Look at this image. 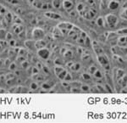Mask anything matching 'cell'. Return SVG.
Listing matches in <instances>:
<instances>
[{"mask_svg":"<svg viewBox=\"0 0 127 123\" xmlns=\"http://www.w3.org/2000/svg\"><path fill=\"white\" fill-rule=\"evenodd\" d=\"M105 22L109 27H115L118 23V18L113 14H108L105 16Z\"/></svg>","mask_w":127,"mask_h":123,"instance_id":"cell-1","label":"cell"},{"mask_svg":"<svg viewBox=\"0 0 127 123\" xmlns=\"http://www.w3.org/2000/svg\"><path fill=\"white\" fill-rule=\"evenodd\" d=\"M97 59H98L99 64L101 65L102 67H103L105 70H109L110 69V65H109V59H108L107 56L103 54H100L97 55Z\"/></svg>","mask_w":127,"mask_h":123,"instance_id":"cell-2","label":"cell"},{"mask_svg":"<svg viewBox=\"0 0 127 123\" xmlns=\"http://www.w3.org/2000/svg\"><path fill=\"white\" fill-rule=\"evenodd\" d=\"M37 55L38 57H40L42 59H48L50 56V51H49L48 48H47L46 47L45 48H42L37 49Z\"/></svg>","mask_w":127,"mask_h":123,"instance_id":"cell-3","label":"cell"},{"mask_svg":"<svg viewBox=\"0 0 127 123\" xmlns=\"http://www.w3.org/2000/svg\"><path fill=\"white\" fill-rule=\"evenodd\" d=\"M45 37V32L41 28H35L34 30L32 31V38H34L35 40H40L42 39Z\"/></svg>","mask_w":127,"mask_h":123,"instance_id":"cell-4","label":"cell"},{"mask_svg":"<svg viewBox=\"0 0 127 123\" xmlns=\"http://www.w3.org/2000/svg\"><path fill=\"white\" fill-rule=\"evenodd\" d=\"M58 27H59V29H65V30L70 31V30H72L74 26L72 25L71 23H70V22L63 21V22H60V23L58 25Z\"/></svg>","mask_w":127,"mask_h":123,"instance_id":"cell-5","label":"cell"},{"mask_svg":"<svg viewBox=\"0 0 127 123\" xmlns=\"http://www.w3.org/2000/svg\"><path fill=\"white\" fill-rule=\"evenodd\" d=\"M63 6H64L65 10L70 12V11H71L72 9H73V2L70 1V0H64Z\"/></svg>","mask_w":127,"mask_h":123,"instance_id":"cell-6","label":"cell"},{"mask_svg":"<svg viewBox=\"0 0 127 123\" xmlns=\"http://www.w3.org/2000/svg\"><path fill=\"white\" fill-rule=\"evenodd\" d=\"M91 45H92L93 50H94V52L96 53V54H97V55H100V54H103V50L102 49V48H101V47L99 46V45L97 44V43L93 42V43H91Z\"/></svg>","mask_w":127,"mask_h":123,"instance_id":"cell-7","label":"cell"},{"mask_svg":"<svg viewBox=\"0 0 127 123\" xmlns=\"http://www.w3.org/2000/svg\"><path fill=\"white\" fill-rule=\"evenodd\" d=\"M118 44L121 47H125L127 46V35L125 36H121L118 39Z\"/></svg>","mask_w":127,"mask_h":123,"instance_id":"cell-8","label":"cell"},{"mask_svg":"<svg viewBox=\"0 0 127 123\" xmlns=\"http://www.w3.org/2000/svg\"><path fill=\"white\" fill-rule=\"evenodd\" d=\"M35 45H36V48L39 49V48H45V47H46L47 42L44 41V40H42V39L36 40V41H35Z\"/></svg>","mask_w":127,"mask_h":123,"instance_id":"cell-9","label":"cell"},{"mask_svg":"<svg viewBox=\"0 0 127 123\" xmlns=\"http://www.w3.org/2000/svg\"><path fill=\"white\" fill-rule=\"evenodd\" d=\"M119 6H120V4H119V2L116 1V0H111L109 4V8L110 9H112V10L117 9L119 8Z\"/></svg>","mask_w":127,"mask_h":123,"instance_id":"cell-10","label":"cell"},{"mask_svg":"<svg viewBox=\"0 0 127 123\" xmlns=\"http://www.w3.org/2000/svg\"><path fill=\"white\" fill-rule=\"evenodd\" d=\"M45 15L48 16V18H50V19H54V20L61 18L60 14H56V13H46V14H45Z\"/></svg>","mask_w":127,"mask_h":123,"instance_id":"cell-11","label":"cell"},{"mask_svg":"<svg viewBox=\"0 0 127 123\" xmlns=\"http://www.w3.org/2000/svg\"><path fill=\"white\" fill-rule=\"evenodd\" d=\"M53 84H54V83H48V82H42V83L41 88H42V89L46 90V91H47V90L50 89L51 87H52Z\"/></svg>","mask_w":127,"mask_h":123,"instance_id":"cell-12","label":"cell"},{"mask_svg":"<svg viewBox=\"0 0 127 123\" xmlns=\"http://www.w3.org/2000/svg\"><path fill=\"white\" fill-rule=\"evenodd\" d=\"M8 68H9V71H16L17 70H18V65L16 64V62L12 61Z\"/></svg>","mask_w":127,"mask_h":123,"instance_id":"cell-13","label":"cell"},{"mask_svg":"<svg viewBox=\"0 0 127 123\" xmlns=\"http://www.w3.org/2000/svg\"><path fill=\"white\" fill-rule=\"evenodd\" d=\"M118 82H119V83L120 84H121V86L123 87H126V86H127V76L125 75L121 79H119Z\"/></svg>","mask_w":127,"mask_h":123,"instance_id":"cell-14","label":"cell"},{"mask_svg":"<svg viewBox=\"0 0 127 123\" xmlns=\"http://www.w3.org/2000/svg\"><path fill=\"white\" fill-rule=\"evenodd\" d=\"M64 70H65V68L62 67L61 65H56L55 67H54V73H55L56 76H58V75H59Z\"/></svg>","mask_w":127,"mask_h":123,"instance_id":"cell-15","label":"cell"},{"mask_svg":"<svg viewBox=\"0 0 127 123\" xmlns=\"http://www.w3.org/2000/svg\"><path fill=\"white\" fill-rule=\"evenodd\" d=\"M25 45L26 46V48H30V49H32V48H36V45H35V42L30 41H30H25Z\"/></svg>","mask_w":127,"mask_h":123,"instance_id":"cell-16","label":"cell"},{"mask_svg":"<svg viewBox=\"0 0 127 123\" xmlns=\"http://www.w3.org/2000/svg\"><path fill=\"white\" fill-rule=\"evenodd\" d=\"M125 76V71L122 69H119L118 71H117V73H116V77L117 79H121L122 77Z\"/></svg>","mask_w":127,"mask_h":123,"instance_id":"cell-17","label":"cell"},{"mask_svg":"<svg viewBox=\"0 0 127 123\" xmlns=\"http://www.w3.org/2000/svg\"><path fill=\"white\" fill-rule=\"evenodd\" d=\"M30 90H32V91H35V90L38 89L39 88V86H38V83L36 82H32L31 83H30V87H29Z\"/></svg>","mask_w":127,"mask_h":123,"instance_id":"cell-18","label":"cell"},{"mask_svg":"<svg viewBox=\"0 0 127 123\" xmlns=\"http://www.w3.org/2000/svg\"><path fill=\"white\" fill-rule=\"evenodd\" d=\"M70 69H71L72 71H79V70L81 69V65L79 64V63L74 62V64L72 65V66L70 67Z\"/></svg>","mask_w":127,"mask_h":123,"instance_id":"cell-19","label":"cell"},{"mask_svg":"<svg viewBox=\"0 0 127 123\" xmlns=\"http://www.w3.org/2000/svg\"><path fill=\"white\" fill-rule=\"evenodd\" d=\"M67 73H68V71H67L66 70H64V71H63L62 72H61L60 74H59V75H58L57 77H59V79H60V80H62V81H64L65 80V76L67 75Z\"/></svg>","mask_w":127,"mask_h":123,"instance_id":"cell-20","label":"cell"},{"mask_svg":"<svg viewBox=\"0 0 127 123\" xmlns=\"http://www.w3.org/2000/svg\"><path fill=\"white\" fill-rule=\"evenodd\" d=\"M97 25L99 26H101V27H103L104 26H105V20H103V18H102V17H100V18H98L97 19Z\"/></svg>","mask_w":127,"mask_h":123,"instance_id":"cell-21","label":"cell"},{"mask_svg":"<svg viewBox=\"0 0 127 123\" xmlns=\"http://www.w3.org/2000/svg\"><path fill=\"white\" fill-rule=\"evenodd\" d=\"M64 56H65L66 59H70V58H72V56H73V53H72L70 50H65V53L64 54Z\"/></svg>","mask_w":127,"mask_h":123,"instance_id":"cell-22","label":"cell"},{"mask_svg":"<svg viewBox=\"0 0 127 123\" xmlns=\"http://www.w3.org/2000/svg\"><path fill=\"white\" fill-rule=\"evenodd\" d=\"M76 42L79 45H81V46H85V39L81 38V37L78 36V38H77V39H76Z\"/></svg>","mask_w":127,"mask_h":123,"instance_id":"cell-23","label":"cell"},{"mask_svg":"<svg viewBox=\"0 0 127 123\" xmlns=\"http://www.w3.org/2000/svg\"><path fill=\"white\" fill-rule=\"evenodd\" d=\"M6 35H7V33H6L5 30H4V29H0V40L5 39Z\"/></svg>","mask_w":127,"mask_h":123,"instance_id":"cell-24","label":"cell"},{"mask_svg":"<svg viewBox=\"0 0 127 123\" xmlns=\"http://www.w3.org/2000/svg\"><path fill=\"white\" fill-rule=\"evenodd\" d=\"M20 65H21V67L23 68V69H27V68L29 67V65H30V64H29V62L27 60H24L22 61L21 63H20Z\"/></svg>","mask_w":127,"mask_h":123,"instance_id":"cell-25","label":"cell"},{"mask_svg":"<svg viewBox=\"0 0 127 123\" xmlns=\"http://www.w3.org/2000/svg\"><path fill=\"white\" fill-rule=\"evenodd\" d=\"M61 4V0H53V5L54 8H59Z\"/></svg>","mask_w":127,"mask_h":123,"instance_id":"cell-26","label":"cell"},{"mask_svg":"<svg viewBox=\"0 0 127 123\" xmlns=\"http://www.w3.org/2000/svg\"><path fill=\"white\" fill-rule=\"evenodd\" d=\"M93 75H94V77H96V78H102V77H103V73L100 71H99L98 69H97V71L95 72Z\"/></svg>","mask_w":127,"mask_h":123,"instance_id":"cell-27","label":"cell"},{"mask_svg":"<svg viewBox=\"0 0 127 123\" xmlns=\"http://www.w3.org/2000/svg\"><path fill=\"white\" fill-rule=\"evenodd\" d=\"M97 71V68L96 67L95 65H91V67L89 68V73L90 74H92V75L95 73V72Z\"/></svg>","mask_w":127,"mask_h":123,"instance_id":"cell-28","label":"cell"},{"mask_svg":"<svg viewBox=\"0 0 127 123\" xmlns=\"http://www.w3.org/2000/svg\"><path fill=\"white\" fill-rule=\"evenodd\" d=\"M81 90L83 92H89L90 91V87H88L87 85H85V84H82L81 87Z\"/></svg>","mask_w":127,"mask_h":123,"instance_id":"cell-29","label":"cell"},{"mask_svg":"<svg viewBox=\"0 0 127 123\" xmlns=\"http://www.w3.org/2000/svg\"><path fill=\"white\" fill-rule=\"evenodd\" d=\"M8 43H9V46H10L11 48H14V47H16V41H15V40L11 39V40H9Z\"/></svg>","mask_w":127,"mask_h":123,"instance_id":"cell-30","label":"cell"},{"mask_svg":"<svg viewBox=\"0 0 127 123\" xmlns=\"http://www.w3.org/2000/svg\"><path fill=\"white\" fill-rule=\"evenodd\" d=\"M82 77L84 80H86V81H90L91 79V75H90L89 73H84L82 74Z\"/></svg>","mask_w":127,"mask_h":123,"instance_id":"cell-31","label":"cell"},{"mask_svg":"<svg viewBox=\"0 0 127 123\" xmlns=\"http://www.w3.org/2000/svg\"><path fill=\"white\" fill-rule=\"evenodd\" d=\"M91 45V41H90V38L87 37L86 38H85V46L90 47Z\"/></svg>","mask_w":127,"mask_h":123,"instance_id":"cell-32","label":"cell"},{"mask_svg":"<svg viewBox=\"0 0 127 123\" xmlns=\"http://www.w3.org/2000/svg\"><path fill=\"white\" fill-rule=\"evenodd\" d=\"M118 33L121 34V35H127V28H124L118 31Z\"/></svg>","mask_w":127,"mask_h":123,"instance_id":"cell-33","label":"cell"},{"mask_svg":"<svg viewBox=\"0 0 127 123\" xmlns=\"http://www.w3.org/2000/svg\"><path fill=\"white\" fill-rule=\"evenodd\" d=\"M71 79H72L71 75H70V74L68 72V73H67V75L65 76V80H64V81H66V82H70V81H71Z\"/></svg>","mask_w":127,"mask_h":123,"instance_id":"cell-34","label":"cell"},{"mask_svg":"<svg viewBox=\"0 0 127 123\" xmlns=\"http://www.w3.org/2000/svg\"><path fill=\"white\" fill-rule=\"evenodd\" d=\"M96 87H97V89L98 90V92H101V93H104V92H106V90L104 89L102 86L97 85V86H96Z\"/></svg>","mask_w":127,"mask_h":123,"instance_id":"cell-35","label":"cell"},{"mask_svg":"<svg viewBox=\"0 0 127 123\" xmlns=\"http://www.w3.org/2000/svg\"><path fill=\"white\" fill-rule=\"evenodd\" d=\"M70 91L72 93H80V87H72Z\"/></svg>","mask_w":127,"mask_h":123,"instance_id":"cell-36","label":"cell"},{"mask_svg":"<svg viewBox=\"0 0 127 123\" xmlns=\"http://www.w3.org/2000/svg\"><path fill=\"white\" fill-rule=\"evenodd\" d=\"M122 17L124 19H125V20H127V9H125L123 11V13H122Z\"/></svg>","mask_w":127,"mask_h":123,"instance_id":"cell-37","label":"cell"},{"mask_svg":"<svg viewBox=\"0 0 127 123\" xmlns=\"http://www.w3.org/2000/svg\"><path fill=\"white\" fill-rule=\"evenodd\" d=\"M105 87H106V91L107 92H109V93H112V92H113V90L111 89V87L109 84H106Z\"/></svg>","mask_w":127,"mask_h":123,"instance_id":"cell-38","label":"cell"},{"mask_svg":"<svg viewBox=\"0 0 127 123\" xmlns=\"http://www.w3.org/2000/svg\"><path fill=\"white\" fill-rule=\"evenodd\" d=\"M42 70H43V71H44V73H46V74H49V69L48 67H45V66H42Z\"/></svg>","mask_w":127,"mask_h":123,"instance_id":"cell-39","label":"cell"},{"mask_svg":"<svg viewBox=\"0 0 127 123\" xmlns=\"http://www.w3.org/2000/svg\"><path fill=\"white\" fill-rule=\"evenodd\" d=\"M74 64V62L73 61H70V62H68V63H66V66L68 68H70L72 66V65Z\"/></svg>","mask_w":127,"mask_h":123,"instance_id":"cell-40","label":"cell"},{"mask_svg":"<svg viewBox=\"0 0 127 123\" xmlns=\"http://www.w3.org/2000/svg\"><path fill=\"white\" fill-rule=\"evenodd\" d=\"M4 66V59H0V68Z\"/></svg>","mask_w":127,"mask_h":123,"instance_id":"cell-41","label":"cell"},{"mask_svg":"<svg viewBox=\"0 0 127 123\" xmlns=\"http://www.w3.org/2000/svg\"><path fill=\"white\" fill-rule=\"evenodd\" d=\"M1 26H2V23H1V21H0V27H1Z\"/></svg>","mask_w":127,"mask_h":123,"instance_id":"cell-42","label":"cell"},{"mask_svg":"<svg viewBox=\"0 0 127 123\" xmlns=\"http://www.w3.org/2000/svg\"><path fill=\"white\" fill-rule=\"evenodd\" d=\"M126 87H127V86H126Z\"/></svg>","mask_w":127,"mask_h":123,"instance_id":"cell-43","label":"cell"}]
</instances>
